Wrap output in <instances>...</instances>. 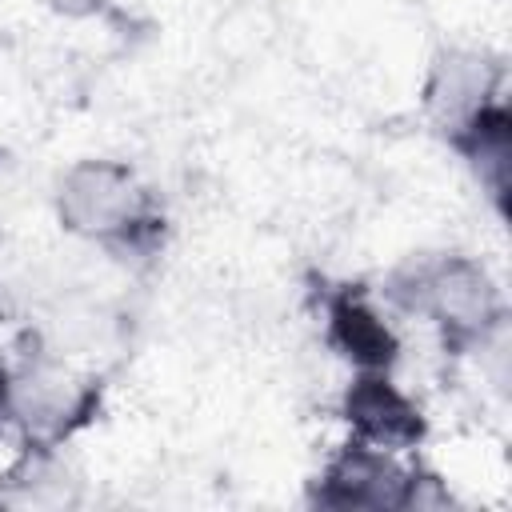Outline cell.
<instances>
[{"mask_svg": "<svg viewBox=\"0 0 512 512\" xmlns=\"http://www.w3.org/2000/svg\"><path fill=\"white\" fill-rule=\"evenodd\" d=\"M348 412L368 436H376L384 444H404V440L420 436L416 412L380 380H360V388L348 396Z\"/></svg>", "mask_w": 512, "mask_h": 512, "instance_id": "1", "label": "cell"}, {"mask_svg": "<svg viewBox=\"0 0 512 512\" xmlns=\"http://www.w3.org/2000/svg\"><path fill=\"white\" fill-rule=\"evenodd\" d=\"M332 328H336V340L348 348V356L356 360H368V364H384L392 360L396 352V340L388 336V328L356 300H340L332 308Z\"/></svg>", "mask_w": 512, "mask_h": 512, "instance_id": "2", "label": "cell"}, {"mask_svg": "<svg viewBox=\"0 0 512 512\" xmlns=\"http://www.w3.org/2000/svg\"><path fill=\"white\" fill-rule=\"evenodd\" d=\"M4 392H8V384H4V368H0V408H4Z\"/></svg>", "mask_w": 512, "mask_h": 512, "instance_id": "3", "label": "cell"}]
</instances>
